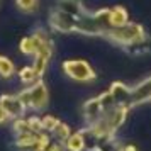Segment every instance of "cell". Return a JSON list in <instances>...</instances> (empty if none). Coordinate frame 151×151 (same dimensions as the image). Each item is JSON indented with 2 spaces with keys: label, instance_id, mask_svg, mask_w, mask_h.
Returning a JSON list of instances; mask_svg holds the SVG:
<instances>
[{
  "label": "cell",
  "instance_id": "1",
  "mask_svg": "<svg viewBox=\"0 0 151 151\" xmlns=\"http://www.w3.org/2000/svg\"><path fill=\"white\" fill-rule=\"evenodd\" d=\"M107 37H110L112 41L117 42H124V44H134V42H141L144 41V31L141 26L137 24H124V26H119V27H110L107 32H105Z\"/></svg>",
  "mask_w": 151,
  "mask_h": 151
},
{
  "label": "cell",
  "instance_id": "2",
  "mask_svg": "<svg viewBox=\"0 0 151 151\" xmlns=\"http://www.w3.org/2000/svg\"><path fill=\"white\" fill-rule=\"evenodd\" d=\"M65 71L75 80H92L95 78V73L92 71L88 65L85 61H66L65 63Z\"/></svg>",
  "mask_w": 151,
  "mask_h": 151
},
{
  "label": "cell",
  "instance_id": "3",
  "mask_svg": "<svg viewBox=\"0 0 151 151\" xmlns=\"http://www.w3.org/2000/svg\"><path fill=\"white\" fill-rule=\"evenodd\" d=\"M29 93H31V97H27L26 104L32 105V107H42L46 104V90H44L42 83H36Z\"/></svg>",
  "mask_w": 151,
  "mask_h": 151
},
{
  "label": "cell",
  "instance_id": "4",
  "mask_svg": "<svg viewBox=\"0 0 151 151\" xmlns=\"http://www.w3.org/2000/svg\"><path fill=\"white\" fill-rule=\"evenodd\" d=\"M151 97V78L143 82L139 87L134 88V92L131 93V99H132V104H141L144 100H148Z\"/></svg>",
  "mask_w": 151,
  "mask_h": 151
},
{
  "label": "cell",
  "instance_id": "5",
  "mask_svg": "<svg viewBox=\"0 0 151 151\" xmlns=\"http://www.w3.org/2000/svg\"><path fill=\"white\" fill-rule=\"evenodd\" d=\"M109 19H110V26H112V27L124 26V24H127V12H126V9H122V7H114L110 10Z\"/></svg>",
  "mask_w": 151,
  "mask_h": 151
},
{
  "label": "cell",
  "instance_id": "6",
  "mask_svg": "<svg viewBox=\"0 0 151 151\" xmlns=\"http://www.w3.org/2000/svg\"><path fill=\"white\" fill-rule=\"evenodd\" d=\"M2 107L10 114H21L22 112V104L15 97H4L2 99Z\"/></svg>",
  "mask_w": 151,
  "mask_h": 151
},
{
  "label": "cell",
  "instance_id": "7",
  "mask_svg": "<svg viewBox=\"0 0 151 151\" xmlns=\"http://www.w3.org/2000/svg\"><path fill=\"white\" fill-rule=\"evenodd\" d=\"M68 150H71V151H82L83 150V137L80 136V134L70 136V139H68Z\"/></svg>",
  "mask_w": 151,
  "mask_h": 151
},
{
  "label": "cell",
  "instance_id": "8",
  "mask_svg": "<svg viewBox=\"0 0 151 151\" xmlns=\"http://www.w3.org/2000/svg\"><path fill=\"white\" fill-rule=\"evenodd\" d=\"M12 71H14L12 63L9 61L7 58H0V73L4 76H9V75H12Z\"/></svg>",
  "mask_w": 151,
  "mask_h": 151
},
{
  "label": "cell",
  "instance_id": "9",
  "mask_svg": "<svg viewBox=\"0 0 151 151\" xmlns=\"http://www.w3.org/2000/svg\"><path fill=\"white\" fill-rule=\"evenodd\" d=\"M17 5H19L22 10L31 12V10H34V9H36L37 2H36V0H17Z\"/></svg>",
  "mask_w": 151,
  "mask_h": 151
},
{
  "label": "cell",
  "instance_id": "10",
  "mask_svg": "<svg viewBox=\"0 0 151 151\" xmlns=\"http://www.w3.org/2000/svg\"><path fill=\"white\" fill-rule=\"evenodd\" d=\"M55 132H56V136L60 137V139H65V137L70 136V129L65 126V124H56Z\"/></svg>",
  "mask_w": 151,
  "mask_h": 151
},
{
  "label": "cell",
  "instance_id": "11",
  "mask_svg": "<svg viewBox=\"0 0 151 151\" xmlns=\"http://www.w3.org/2000/svg\"><path fill=\"white\" fill-rule=\"evenodd\" d=\"M5 117H7V110L4 109V107H0V122H2Z\"/></svg>",
  "mask_w": 151,
  "mask_h": 151
},
{
  "label": "cell",
  "instance_id": "12",
  "mask_svg": "<svg viewBox=\"0 0 151 151\" xmlns=\"http://www.w3.org/2000/svg\"><path fill=\"white\" fill-rule=\"evenodd\" d=\"M124 151H136V148H132V146H129V148H126Z\"/></svg>",
  "mask_w": 151,
  "mask_h": 151
}]
</instances>
